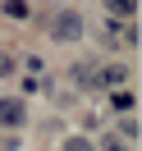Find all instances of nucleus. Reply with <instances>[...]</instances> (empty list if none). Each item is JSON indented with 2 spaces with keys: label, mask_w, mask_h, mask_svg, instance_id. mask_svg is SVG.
I'll return each instance as SVG.
<instances>
[{
  "label": "nucleus",
  "mask_w": 142,
  "mask_h": 151,
  "mask_svg": "<svg viewBox=\"0 0 142 151\" xmlns=\"http://www.w3.org/2000/svg\"><path fill=\"white\" fill-rule=\"evenodd\" d=\"M0 124H5V128L28 124V105H23L19 96H0Z\"/></svg>",
  "instance_id": "2"
},
{
  "label": "nucleus",
  "mask_w": 142,
  "mask_h": 151,
  "mask_svg": "<svg viewBox=\"0 0 142 151\" xmlns=\"http://www.w3.org/2000/svg\"><path fill=\"white\" fill-rule=\"evenodd\" d=\"M64 151H96V147H92V137H69Z\"/></svg>",
  "instance_id": "4"
},
{
  "label": "nucleus",
  "mask_w": 142,
  "mask_h": 151,
  "mask_svg": "<svg viewBox=\"0 0 142 151\" xmlns=\"http://www.w3.org/2000/svg\"><path fill=\"white\" fill-rule=\"evenodd\" d=\"M5 14H9V19H23V14H28V5H23V0H5Z\"/></svg>",
  "instance_id": "5"
},
{
  "label": "nucleus",
  "mask_w": 142,
  "mask_h": 151,
  "mask_svg": "<svg viewBox=\"0 0 142 151\" xmlns=\"http://www.w3.org/2000/svg\"><path fill=\"white\" fill-rule=\"evenodd\" d=\"M110 105H115V110H133V92H115Z\"/></svg>",
  "instance_id": "3"
},
{
  "label": "nucleus",
  "mask_w": 142,
  "mask_h": 151,
  "mask_svg": "<svg viewBox=\"0 0 142 151\" xmlns=\"http://www.w3.org/2000/svg\"><path fill=\"white\" fill-rule=\"evenodd\" d=\"M50 37H55V41H78V37H83V19H78V9L55 14V23H50Z\"/></svg>",
  "instance_id": "1"
},
{
  "label": "nucleus",
  "mask_w": 142,
  "mask_h": 151,
  "mask_svg": "<svg viewBox=\"0 0 142 151\" xmlns=\"http://www.w3.org/2000/svg\"><path fill=\"white\" fill-rule=\"evenodd\" d=\"M9 73H14V60H9V55H0V78H9Z\"/></svg>",
  "instance_id": "6"
}]
</instances>
